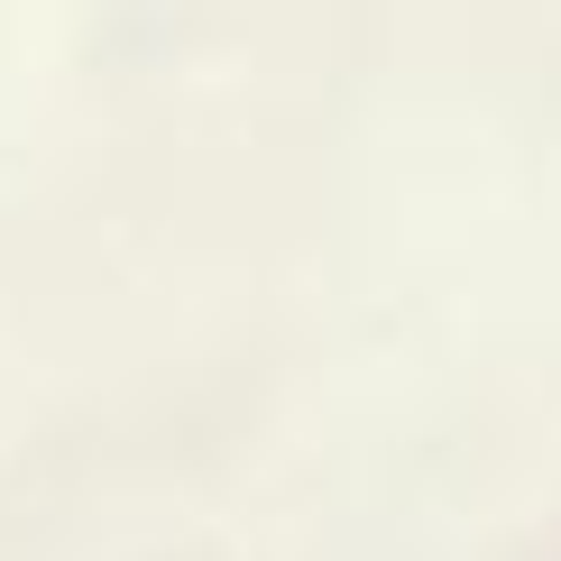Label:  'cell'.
I'll list each match as a JSON object with an SVG mask.
<instances>
[]
</instances>
